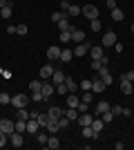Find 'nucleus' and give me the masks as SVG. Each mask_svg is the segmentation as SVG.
I'll return each instance as SVG.
<instances>
[{
    "mask_svg": "<svg viewBox=\"0 0 134 150\" xmlns=\"http://www.w3.org/2000/svg\"><path fill=\"white\" fill-rule=\"evenodd\" d=\"M114 50H116V52H119V54H121V52H123V45H121V43H119V40H116V45H114Z\"/></svg>",
    "mask_w": 134,
    "mask_h": 150,
    "instance_id": "4d7b16f0",
    "label": "nucleus"
},
{
    "mask_svg": "<svg viewBox=\"0 0 134 150\" xmlns=\"http://www.w3.org/2000/svg\"><path fill=\"white\" fill-rule=\"evenodd\" d=\"M45 128H47V132H49V134H56V132L60 130V128H58V121H54V119H49V123L45 125Z\"/></svg>",
    "mask_w": 134,
    "mask_h": 150,
    "instance_id": "b1692460",
    "label": "nucleus"
},
{
    "mask_svg": "<svg viewBox=\"0 0 134 150\" xmlns=\"http://www.w3.org/2000/svg\"><path fill=\"white\" fill-rule=\"evenodd\" d=\"M0 130L5 132V134L16 132V121H11V119H0Z\"/></svg>",
    "mask_w": 134,
    "mask_h": 150,
    "instance_id": "7ed1b4c3",
    "label": "nucleus"
},
{
    "mask_svg": "<svg viewBox=\"0 0 134 150\" xmlns=\"http://www.w3.org/2000/svg\"><path fill=\"white\" fill-rule=\"evenodd\" d=\"M27 31H29V29H27V25H16V34H18V36H25Z\"/></svg>",
    "mask_w": 134,
    "mask_h": 150,
    "instance_id": "49530a36",
    "label": "nucleus"
},
{
    "mask_svg": "<svg viewBox=\"0 0 134 150\" xmlns=\"http://www.w3.org/2000/svg\"><path fill=\"white\" fill-rule=\"evenodd\" d=\"M123 117H132V110H130V108H123Z\"/></svg>",
    "mask_w": 134,
    "mask_h": 150,
    "instance_id": "6e6d98bb",
    "label": "nucleus"
},
{
    "mask_svg": "<svg viewBox=\"0 0 134 150\" xmlns=\"http://www.w3.org/2000/svg\"><path fill=\"white\" fill-rule=\"evenodd\" d=\"M51 20H54V23H58V20H63V18H67V11H54L49 16Z\"/></svg>",
    "mask_w": 134,
    "mask_h": 150,
    "instance_id": "c756f323",
    "label": "nucleus"
},
{
    "mask_svg": "<svg viewBox=\"0 0 134 150\" xmlns=\"http://www.w3.org/2000/svg\"><path fill=\"white\" fill-rule=\"evenodd\" d=\"M51 83H54V85L65 83V74H63V72H58V69H54V74H51Z\"/></svg>",
    "mask_w": 134,
    "mask_h": 150,
    "instance_id": "6ab92c4d",
    "label": "nucleus"
},
{
    "mask_svg": "<svg viewBox=\"0 0 134 150\" xmlns=\"http://www.w3.org/2000/svg\"><path fill=\"white\" fill-rule=\"evenodd\" d=\"M109 108H112V105H109L107 101H98V103H96V114H103V112H107Z\"/></svg>",
    "mask_w": 134,
    "mask_h": 150,
    "instance_id": "aec40b11",
    "label": "nucleus"
},
{
    "mask_svg": "<svg viewBox=\"0 0 134 150\" xmlns=\"http://www.w3.org/2000/svg\"><path fill=\"white\" fill-rule=\"evenodd\" d=\"M5 7H13L11 0H0V9H5Z\"/></svg>",
    "mask_w": 134,
    "mask_h": 150,
    "instance_id": "864d4df0",
    "label": "nucleus"
},
{
    "mask_svg": "<svg viewBox=\"0 0 134 150\" xmlns=\"http://www.w3.org/2000/svg\"><path fill=\"white\" fill-rule=\"evenodd\" d=\"M105 5H107V9L112 11V9H116V0H105Z\"/></svg>",
    "mask_w": 134,
    "mask_h": 150,
    "instance_id": "5fc2aeb1",
    "label": "nucleus"
},
{
    "mask_svg": "<svg viewBox=\"0 0 134 150\" xmlns=\"http://www.w3.org/2000/svg\"><path fill=\"white\" fill-rule=\"evenodd\" d=\"M56 94H63V96H67V94H69L67 85H65V83H58V85H56Z\"/></svg>",
    "mask_w": 134,
    "mask_h": 150,
    "instance_id": "473e14b6",
    "label": "nucleus"
},
{
    "mask_svg": "<svg viewBox=\"0 0 134 150\" xmlns=\"http://www.w3.org/2000/svg\"><path fill=\"white\" fill-rule=\"evenodd\" d=\"M16 132H27V121L25 119H16Z\"/></svg>",
    "mask_w": 134,
    "mask_h": 150,
    "instance_id": "bb28decb",
    "label": "nucleus"
},
{
    "mask_svg": "<svg viewBox=\"0 0 134 150\" xmlns=\"http://www.w3.org/2000/svg\"><path fill=\"white\" fill-rule=\"evenodd\" d=\"M78 88L87 92V90H92V81H89V79H85V81H81V85H78Z\"/></svg>",
    "mask_w": 134,
    "mask_h": 150,
    "instance_id": "a18cd8bd",
    "label": "nucleus"
},
{
    "mask_svg": "<svg viewBox=\"0 0 134 150\" xmlns=\"http://www.w3.org/2000/svg\"><path fill=\"white\" fill-rule=\"evenodd\" d=\"M40 92H43L45 99H49L51 94H56V85H54V83H49V81H43V88H40Z\"/></svg>",
    "mask_w": 134,
    "mask_h": 150,
    "instance_id": "423d86ee",
    "label": "nucleus"
},
{
    "mask_svg": "<svg viewBox=\"0 0 134 150\" xmlns=\"http://www.w3.org/2000/svg\"><path fill=\"white\" fill-rule=\"evenodd\" d=\"M121 92H123V94H132V92H134L132 81H125V79H121Z\"/></svg>",
    "mask_w": 134,
    "mask_h": 150,
    "instance_id": "f3484780",
    "label": "nucleus"
},
{
    "mask_svg": "<svg viewBox=\"0 0 134 150\" xmlns=\"http://www.w3.org/2000/svg\"><path fill=\"white\" fill-rule=\"evenodd\" d=\"M78 103H81V99H78L74 92L67 94V108H78Z\"/></svg>",
    "mask_w": 134,
    "mask_h": 150,
    "instance_id": "2eb2a0df",
    "label": "nucleus"
},
{
    "mask_svg": "<svg viewBox=\"0 0 134 150\" xmlns=\"http://www.w3.org/2000/svg\"><path fill=\"white\" fill-rule=\"evenodd\" d=\"M83 137H85V139H96L98 134L92 130V125H83Z\"/></svg>",
    "mask_w": 134,
    "mask_h": 150,
    "instance_id": "393cba45",
    "label": "nucleus"
},
{
    "mask_svg": "<svg viewBox=\"0 0 134 150\" xmlns=\"http://www.w3.org/2000/svg\"><path fill=\"white\" fill-rule=\"evenodd\" d=\"M116 45V31H105V36H103V47H114Z\"/></svg>",
    "mask_w": 134,
    "mask_h": 150,
    "instance_id": "39448f33",
    "label": "nucleus"
},
{
    "mask_svg": "<svg viewBox=\"0 0 134 150\" xmlns=\"http://www.w3.org/2000/svg\"><path fill=\"white\" fill-rule=\"evenodd\" d=\"M27 103H29V96L27 94H13L11 96V105L18 110V108H27Z\"/></svg>",
    "mask_w": 134,
    "mask_h": 150,
    "instance_id": "f257e3e1",
    "label": "nucleus"
},
{
    "mask_svg": "<svg viewBox=\"0 0 134 150\" xmlns=\"http://www.w3.org/2000/svg\"><path fill=\"white\" fill-rule=\"evenodd\" d=\"M81 13H83L85 18H89V20L98 18V9H96L94 5H85V7H81Z\"/></svg>",
    "mask_w": 134,
    "mask_h": 150,
    "instance_id": "f03ea898",
    "label": "nucleus"
},
{
    "mask_svg": "<svg viewBox=\"0 0 134 150\" xmlns=\"http://www.w3.org/2000/svg\"><path fill=\"white\" fill-rule=\"evenodd\" d=\"M32 101H36V103H40V101H45L43 92H32Z\"/></svg>",
    "mask_w": 134,
    "mask_h": 150,
    "instance_id": "de8ad7c7",
    "label": "nucleus"
},
{
    "mask_svg": "<svg viewBox=\"0 0 134 150\" xmlns=\"http://www.w3.org/2000/svg\"><path fill=\"white\" fill-rule=\"evenodd\" d=\"M78 114H81V112H78L76 108H67V110H65V117H67L69 121H76V119H78Z\"/></svg>",
    "mask_w": 134,
    "mask_h": 150,
    "instance_id": "4be33fe9",
    "label": "nucleus"
},
{
    "mask_svg": "<svg viewBox=\"0 0 134 150\" xmlns=\"http://www.w3.org/2000/svg\"><path fill=\"white\" fill-rule=\"evenodd\" d=\"M69 0H60V11H67V9H69Z\"/></svg>",
    "mask_w": 134,
    "mask_h": 150,
    "instance_id": "603ef678",
    "label": "nucleus"
},
{
    "mask_svg": "<svg viewBox=\"0 0 134 150\" xmlns=\"http://www.w3.org/2000/svg\"><path fill=\"white\" fill-rule=\"evenodd\" d=\"M56 25H58V29H60V31H67V29H69V20L63 18V20H58Z\"/></svg>",
    "mask_w": 134,
    "mask_h": 150,
    "instance_id": "72a5a7b5",
    "label": "nucleus"
},
{
    "mask_svg": "<svg viewBox=\"0 0 134 150\" xmlns=\"http://www.w3.org/2000/svg\"><path fill=\"white\" fill-rule=\"evenodd\" d=\"M89 50H92V45H89L87 40L76 43V47H74V56H85V54H89Z\"/></svg>",
    "mask_w": 134,
    "mask_h": 150,
    "instance_id": "20e7f679",
    "label": "nucleus"
},
{
    "mask_svg": "<svg viewBox=\"0 0 134 150\" xmlns=\"http://www.w3.org/2000/svg\"><path fill=\"white\" fill-rule=\"evenodd\" d=\"M11 13H13V7H5V9H0V16H2V18H9Z\"/></svg>",
    "mask_w": 134,
    "mask_h": 150,
    "instance_id": "79ce46f5",
    "label": "nucleus"
},
{
    "mask_svg": "<svg viewBox=\"0 0 134 150\" xmlns=\"http://www.w3.org/2000/svg\"><path fill=\"white\" fill-rule=\"evenodd\" d=\"M65 114V110L63 108H58V105H54V108H49V119H54V121H58L60 117Z\"/></svg>",
    "mask_w": 134,
    "mask_h": 150,
    "instance_id": "f8f14e48",
    "label": "nucleus"
},
{
    "mask_svg": "<svg viewBox=\"0 0 134 150\" xmlns=\"http://www.w3.org/2000/svg\"><path fill=\"white\" fill-rule=\"evenodd\" d=\"M7 137H9V134H5V132L0 130V148H5V146H7Z\"/></svg>",
    "mask_w": 134,
    "mask_h": 150,
    "instance_id": "3c124183",
    "label": "nucleus"
},
{
    "mask_svg": "<svg viewBox=\"0 0 134 150\" xmlns=\"http://www.w3.org/2000/svg\"><path fill=\"white\" fill-rule=\"evenodd\" d=\"M81 101H85V103H92V101H94V92H92V90H87V92H83V96H81Z\"/></svg>",
    "mask_w": 134,
    "mask_h": 150,
    "instance_id": "7c9ffc66",
    "label": "nucleus"
},
{
    "mask_svg": "<svg viewBox=\"0 0 134 150\" xmlns=\"http://www.w3.org/2000/svg\"><path fill=\"white\" fill-rule=\"evenodd\" d=\"M51 74H54V67H51V65H43V67H40V72H38L40 81H49Z\"/></svg>",
    "mask_w": 134,
    "mask_h": 150,
    "instance_id": "1a4fd4ad",
    "label": "nucleus"
},
{
    "mask_svg": "<svg viewBox=\"0 0 134 150\" xmlns=\"http://www.w3.org/2000/svg\"><path fill=\"white\" fill-rule=\"evenodd\" d=\"M89 29H92V31H101V20H98V18L89 20Z\"/></svg>",
    "mask_w": 134,
    "mask_h": 150,
    "instance_id": "f704fd0d",
    "label": "nucleus"
},
{
    "mask_svg": "<svg viewBox=\"0 0 134 150\" xmlns=\"http://www.w3.org/2000/svg\"><path fill=\"white\" fill-rule=\"evenodd\" d=\"M98 79H101L105 85H112V83H114V79H112V74H109L107 67H101V69H98Z\"/></svg>",
    "mask_w": 134,
    "mask_h": 150,
    "instance_id": "0eeeda50",
    "label": "nucleus"
},
{
    "mask_svg": "<svg viewBox=\"0 0 134 150\" xmlns=\"http://www.w3.org/2000/svg\"><path fill=\"white\" fill-rule=\"evenodd\" d=\"M114 148H116V150H123V148H125V144H123V141H119V144H114Z\"/></svg>",
    "mask_w": 134,
    "mask_h": 150,
    "instance_id": "052dcab7",
    "label": "nucleus"
},
{
    "mask_svg": "<svg viewBox=\"0 0 134 150\" xmlns=\"http://www.w3.org/2000/svg\"><path fill=\"white\" fill-rule=\"evenodd\" d=\"M58 128H60V130H67V128H69V119H67V117H60V119H58Z\"/></svg>",
    "mask_w": 134,
    "mask_h": 150,
    "instance_id": "2f4dec72",
    "label": "nucleus"
},
{
    "mask_svg": "<svg viewBox=\"0 0 134 150\" xmlns=\"http://www.w3.org/2000/svg\"><path fill=\"white\" fill-rule=\"evenodd\" d=\"M109 112L114 114V117H121V114H123V105H116V108H109Z\"/></svg>",
    "mask_w": 134,
    "mask_h": 150,
    "instance_id": "09e8293b",
    "label": "nucleus"
},
{
    "mask_svg": "<svg viewBox=\"0 0 134 150\" xmlns=\"http://www.w3.org/2000/svg\"><path fill=\"white\" fill-rule=\"evenodd\" d=\"M65 85H67V90H69V92H76V90H78V83L74 81L72 76H65Z\"/></svg>",
    "mask_w": 134,
    "mask_h": 150,
    "instance_id": "412c9836",
    "label": "nucleus"
},
{
    "mask_svg": "<svg viewBox=\"0 0 134 150\" xmlns=\"http://www.w3.org/2000/svg\"><path fill=\"white\" fill-rule=\"evenodd\" d=\"M107 63H109L107 56H103V58H101V65H103V67H107Z\"/></svg>",
    "mask_w": 134,
    "mask_h": 150,
    "instance_id": "bf43d9fd",
    "label": "nucleus"
},
{
    "mask_svg": "<svg viewBox=\"0 0 134 150\" xmlns=\"http://www.w3.org/2000/svg\"><path fill=\"white\" fill-rule=\"evenodd\" d=\"M78 125H92V121H94V117H92V114L89 112H81L78 114Z\"/></svg>",
    "mask_w": 134,
    "mask_h": 150,
    "instance_id": "9b49d317",
    "label": "nucleus"
},
{
    "mask_svg": "<svg viewBox=\"0 0 134 150\" xmlns=\"http://www.w3.org/2000/svg\"><path fill=\"white\" fill-rule=\"evenodd\" d=\"M89 67L94 69V72H98V69L103 67V65H101V58H92V65H89Z\"/></svg>",
    "mask_w": 134,
    "mask_h": 150,
    "instance_id": "37998d69",
    "label": "nucleus"
},
{
    "mask_svg": "<svg viewBox=\"0 0 134 150\" xmlns=\"http://www.w3.org/2000/svg\"><path fill=\"white\" fill-rule=\"evenodd\" d=\"M34 137H36V139H38V144H47V139H49V137H47V134H45V132H36V134H34Z\"/></svg>",
    "mask_w": 134,
    "mask_h": 150,
    "instance_id": "a19ab883",
    "label": "nucleus"
},
{
    "mask_svg": "<svg viewBox=\"0 0 134 150\" xmlns=\"http://www.w3.org/2000/svg\"><path fill=\"white\" fill-rule=\"evenodd\" d=\"M132 34H134V23H132Z\"/></svg>",
    "mask_w": 134,
    "mask_h": 150,
    "instance_id": "680f3d73",
    "label": "nucleus"
},
{
    "mask_svg": "<svg viewBox=\"0 0 134 150\" xmlns=\"http://www.w3.org/2000/svg\"><path fill=\"white\" fill-rule=\"evenodd\" d=\"M40 130V123H38V119H27V134H36V132Z\"/></svg>",
    "mask_w": 134,
    "mask_h": 150,
    "instance_id": "6e6552de",
    "label": "nucleus"
},
{
    "mask_svg": "<svg viewBox=\"0 0 134 150\" xmlns=\"http://www.w3.org/2000/svg\"><path fill=\"white\" fill-rule=\"evenodd\" d=\"M9 139H11V146H13V148H20V146H22V134H20V132H11Z\"/></svg>",
    "mask_w": 134,
    "mask_h": 150,
    "instance_id": "4468645a",
    "label": "nucleus"
},
{
    "mask_svg": "<svg viewBox=\"0 0 134 150\" xmlns=\"http://www.w3.org/2000/svg\"><path fill=\"white\" fill-rule=\"evenodd\" d=\"M101 119H103V123H109V121H114V114L107 110V112H103V114H101Z\"/></svg>",
    "mask_w": 134,
    "mask_h": 150,
    "instance_id": "ea45409f",
    "label": "nucleus"
},
{
    "mask_svg": "<svg viewBox=\"0 0 134 150\" xmlns=\"http://www.w3.org/2000/svg\"><path fill=\"white\" fill-rule=\"evenodd\" d=\"M7 34H16V25H9V27H7Z\"/></svg>",
    "mask_w": 134,
    "mask_h": 150,
    "instance_id": "13d9d810",
    "label": "nucleus"
},
{
    "mask_svg": "<svg viewBox=\"0 0 134 150\" xmlns=\"http://www.w3.org/2000/svg\"><path fill=\"white\" fill-rule=\"evenodd\" d=\"M121 79H125V81H134V69H128L125 74H121Z\"/></svg>",
    "mask_w": 134,
    "mask_h": 150,
    "instance_id": "8fccbe9b",
    "label": "nucleus"
},
{
    "mask_svg": "<svg viewBox=\"0 0 134 150\" xmlns=\"http://www.w3.org/2000/svg\"><path fill=\"white\" fill-rule=\"evenodd\" d=\"M123 18H125V16H123V11L119 9V7H116V9H112V20H116V23H121Z\"/></svg>",
    "mask_w": 134,
    "mask_h": 150,
    "instance_id": "c85d7f7f",
    "label": "nucleus"
},
{
    "mask_svg": "<svg viewBox=\"0 0 134 150\" xmlns=\"http://www.w3.org/2000/svg\"><path fill=\"white\" fill-rule=\"evenodd\" d=\"M47 58H49V61H58V58H60V47H58V45H49Z\"/></svg>",
    "mask_w": 134,
    "mask_h": 150,
    "instance_id": "9d476101",
    "label": "nucleus"
},
{
    "mask_svg": "<svg viewBox=\"0 0 134 150\" xmlns=\"http://www.w3.org/2000/svg\"><path fill=\"white\" fill-rule=\"evenodd\" d=\"M40 88H43V81H32L29 83V90H32V92H40Z\"/></svg>",
    "mask_w": 134,
    "mask_h": 150,
    "instance_id": "e433bc0d",
    "label": "nucleus"
},
{
    "mask_svg": "<svg viewBox=\"0 0 134 150\" xmlns=\"http://www.w3.org/2000/svg\"><path fill=\"white\" fill-rule=\"evenodd\" d=\"M45 146H47L49 150H58V148H60V141H58L54 134H49V139H47V144H45Z\"/></svg>",
    "mask_w": 134,
    "mask_h": 150,
    "instance_id": "dca6fc26",
    "label": "nucleus"
},
{
    "mask_svg": "<svg viewBox=\"0 0 134 150\" xmlns=\"http://www.w3.org/2000/svg\"><path fill=\"white\" fill-rule=\"evenodd\" d=\"M89 56H92V58H103V56H105V54H103V47H101V45L92 47V50H89Z\"/></svg>",
    "mask_w": 134,
    "mask_h": 150,
    "instance_id": "5701e85b",
    "label": "nucleus"
},
{
    "mask_svg": "<svg viewBox=\"0 0 134 150\" xmlns=\"http://www.w3.org/2000/svg\"><path fill=\"white\" fill-rule=\"evenodd\" d=\"M72 58H74V50H69V47L60 50V58H58V61H63V63H69Z\"/></svg>",
    "mask_w": 134,
    "mask_h": 150,
    "instance_id": "ddd939ff",
    "label": "nucleus"
},
{
    "mask_svg": "<svg viewBox=\"0 0 134 150\" xmlns=\"http://www.w3.org/2000/svg\"><path fill=\"white\" fill-rule=\"evenodd\" d=\"M67 13H69V16H78V13H81V7H76V5H69Z\"/></svg>",
    "mask_w": 134,
    "mask_h": 150,
    "instance_id": "c03bdc74",
    "label": "nucleus"
},
{
    "mask_svg": "<svg viewBox=\"0 0 134 150\" xmlns=\"http://www.w3.org/2000/svg\"><path fill=\"white\" fill-rule=\"evenodd\" d=\"M105 88H107V85H105L101 79H94V81H92V92H103Z\"/></svg>",
    "mask_w": 134,
    "mask_h": 150,
    "instance_id": "a211bd4d",
    "label": "nucleus"
},
{
    "mask_svg": "<svg viewBox=\"0 0 134 150\" xmlns=\"http://www.w3.org/2000/svg\"><path fill=\"white\" fill-rule=\"evenodd\" d=\"M38 123H40V128H45V125L49 123V114H40L38 112Z\"/></svg>",
    "mask_w": 134,
    "mask_h": 150,
    "instance_id": "4c0bfd02",
    "label": "nucleus"
},
{
    "mask_svg": "<svg viewBox=\"0 0 134 150\" xmlns=\"http://www.w3.org/2000/svg\"><path fill=\"white\" fill-rule=\"evenodd\" d=\"M92 130H94L96 134H101V130H103V119H94V121H92Z\"/></svg>",
    "mask_w": 134,
    "mask_h": 150,
    "instance_id": "cd10ccee",
    "label": "nucleus"
},
{
    "mask_svg": "<svg viewBox=\"0 0 134 150\" xmlns=\"http://www.w3.org/2000/svg\"><path fill=\"white\" fill-rule=\"evenodd\" d=\"M7 103H11V96L7 92H0V105H7Z\"/></svg>",
    "mask_w": 134,
    "mask_h": 150,
    "instance_id": "58836bf2",
    "label": "nucleus"
},
{
    "mask_svg": "<svg viewBox=\"0 0 134 150\" xmlns=\"http://www.w3.org/2000/svg\"><path fill=\"white\" fill-rule=\"evenodd\" d=\"M29 117H32V114H29V110H27V108H18V119H29Z\"/></svg>",
    "mask_w": 134,
    "mask_h": 150,
    "instance_id": "c9c22d12",
    "label": "nucleus"
},
{
    "mask_svg": "<svg viewBox=\"0 0 134 150\" xmlns=\"http://www.w3.org/2000/svg\"><path fill=\"white\" fill-rule=\"evenodd\" d=\"M58 40H60L63 45H67L72 40V31L69 29H67V31H60V34H58Z\"/></svg>",
    "mask_w": 134,
    "mask_h": 150,
    "instance_id": "a878e982",
    "label": "nucleus"
}]
</instances>
